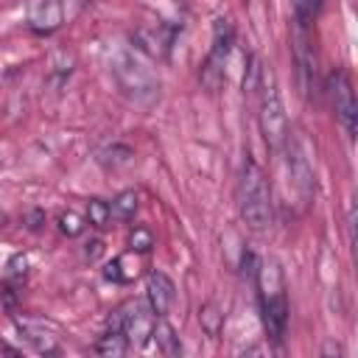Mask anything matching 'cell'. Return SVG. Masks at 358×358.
Segmentation results:
<instances>
[{
  "mask_svg": "<svg viewBox=\"0 0 358 358\" xmlns=\"http://www.w3.org/2000/svg\"><path fill=\"white\" fill-rule=\"evenodd\" d=\"M84 229H87V218L78 215L76 210H67V213L59 215V232H62V235L78 238V235H84Z\"/></svg>",
  "mask_w": 358,
  "mask_h": 358,
  "instance_id": "d6986e66",
  "label": "cell"
},
{
  "mask_svg": "<svg viewBox=\"0 0 358 358\" xmlns=\"http://www.w3.org/2000/svg\"><path fill=\"white\" fill-rule=\"evenodd\" d=\"M330 98H333V109H336V117H338L344 134L352 140L355 129H358V101H355L352 78L344 70L330 73Z\"/></svg>",
  "mask_w": 358,
  "mask_h": 358,
  "instance_id": "52a82bcc",
  "label": "cell"
},
{
  "mask_svg": "<svg viewBox=\"0 0 358 358\" xmlns=\"http://www.w3.org/2000/svg\"><path fill=\"white\" fill-rule=\"evenodd\" d=\"M25 274H28V257L25 255H14L6 263V285H22Z\"/></svg>",
  "mask_w": 358,
  "mask_h": 358,
  "instance_id": "7402d4cb",
  "label": "cell"
},
{
  "mask_svg": "<svg viewBox=\"0 0 358 358\" xmlns=\"http://www.w3.org/2000/svg\"><path fill=\"white\" fill-rule=\"evenodd\" d=\"M137 207H140V196H137V190L129 187V190H120L109 201V215H112V221H131Z\"/></svg>",
  "mask_w": 358,
  "mask_h": 358,
  "instance_id": "2e32d148",
  "label": "cell"
},
{
  "mask_svg": "<svg viewBox=\"0 0 358 358\" xmlns=\"http://www.w3.org/2000/svg\"><path fill=\"white\" fill-rule=\"evenodd\" d=\"M294 62H296V76H299V87L305 95H310L313 81H316V56L308 39V25L296 22L294 31Z\"/></svg>",
  "mask_w": 358,
  "mask_h": 358,
  "instance_id": "8fae6325",
  "label": "cell"
},
{
  "mask_svg": "<svg viewBox=\"0 0 358 358\" xmlns=\"http://www.w3.org/2000/svg\"><path fill=\"white\" fill-rule=\"evenodd\" d=\"M199 322H201L204 333L215 338V336L221 333V327H224V310H221L215 302H204V305L199 308Z\"/></svg>",
  "mask_w": 358,
  "mask_h": 358,
  "instance_id": "ac0fdd59",
  "label": "cell"
},
{
  "mask_svg": "<svg viewBox=\"0 0 358 358\" xmlns=\"http://www.w3.org/2000/svg\"><path fill=\"white\" fill-rule=\"evenodd\" d=\"M322 352H324V355H344V347L330 341V344H324V350H322Z\"/></svg>",
  "mask_w": 358,
  "mask_h": 358,
  "instance_id": "d4e9b609",
  "label": "cell"
},
{
  "mask_svg": "<svg viewBox=\"0 0 358 358\" xmlns=\"http://www.w3.org/2000/svg\"><path fill=\"white\" fill-rule=\"evenodd\" d=\"M129 249L137 252V255H145L154 249V232L148 227H134L129 232Z\"/></svg>",
  "mask_w": 358,
  "mask_h": 358,
  "instance_id": "44dd1931",
  "label": "cell"
},
{
  "mask_svg": "<svg viewBox=\"0 0 358 358\" xmlns=\"http://www.w3.org/2000/svg\"><path fill=\"white\" fill-rule=\"evenodd\" d=\"M151 338H154V344H157V350L162 352V355H182L185 352V347H182V341H179V336H176V330H173V324L171 322H165V316H157L154 319V327H151Z\"/></svg>",
  "mask_w": 358,
  "mask_h": 358,
  "instance_id": "9a60e30c",
  "label": "cell"
},
{
  "mask_svg": "<svg viewBox=\"0 0 358 358\" xmlns=\"http://www.w3.org/2000/svg\"><path fill=\"white\" fill-rule=\"evenodd\" d=\"M232 42H235V28L227 17H218L215 25H213V45H210V53L201 64V84L215 92L227 76V59H229V50H232Z\"/></svg>",
  "mask_w": 358,
  "mask_h": 358,
  "instance_id": "5b68a950",
  "label": "cell"
},
{
  "mask_svg": "<svg viewBox=\"0 0 358 358\" xmlns=\"http://www.w3.org/2000/svg\"><path fill=\"white\" fill-rule=\"evenodd\" d=\"M109 221H112V215H109V201H103V199H92V201L87 204V224L103 229Z\"/></svg>",
  "mask_w": 358,
  "mask_h": 358,
  "instance_id": "ffe728a7",
  "label": "cell"
},
{
  "mask_svg": "<svg viewBox=\"0 0 358 358\" xmlns=\"http://www.w3.org/2000/svg\"><path fill=\"white\" fill-rule=\"evenodd\" d=\"M129 347H131L129 338H126L120 330H112V327H106V333L95 341V352H98V355H112V358H115V355H126Z\"/></svg>",
  "mask_w": 358,
  "mask_h": 358,
  "instance_id": "e0dca14e",
  "label": "cell"
},
{
  "mask_svg": "<svg viewBox=\"0 0 358 358\" xmlns=\"http://www.w3.org/2000/svg\"><path fill=\"white\" fill-rule=\"evenodd\" d=\"M140 257H137V252H126V255H117L112 263H106V268H103V277L106 280H112V282H131L134 277H140Z\"/></svg>",
  "mask_w": 358,
  "mask_h": 358,
  "instance_id": "5bb4252c",
  "label": "cell"
},
{
  "mask_svg": "<svg viewBox=\"0 0 358 358\" xmlns=\"http://www.w3.org/2000/svg\"><path fill=\"white\" fill-rule=\"evenodd\" d=\"M25 22L39 36L59 31L64 22V3L62 0H28L25 3Z\"/></svg>",
  "mask_w": 358,
  "mask_h": 358,
  "instance_id": "9c48e42d",
  "label": "cell"
},
{
  "mask_svg": "<svg viewBox=\"0 0 358 358\" xmlns=\"http://www.w3.org/2000/svg\"><path fill=\"white\" fill-rule=\"evenodd\" d=\"M238 215L252 232H266L271 227V187L263 168L246 157L238 179Z\"/></svg>",
  "mask_w": 358,
  "mask_h": 358,
  "instance_id": "6da1fadb",
  "label": "cell"
},
{
  "mask_svg": "<svg viewBox=\"0 0 358 358\" xmlns=\"http://www.w3.org/2000/svg\"><path fill=\"white\" fill-rule=\"evenodd\" d=\"M173 296H176V288L165 271H151L145 277V302L154 316H165L173 305Z\"/></svg>",
  "mask_w": 358,
  "mask_h": 358,
  "instance_id": "7c38bea8",
  "label": "cell"
},
{
  "mask_svg": "<svg viewBox=\"0 0 358 358\" xmlns=\"http://www.w3.org/2000/svg\"><path fill=\"white\" fill-rule=\"evenodd\" d=\"M81 3H90V0H81Z\"/></svg>",
  "mask_w": 358,
  "mask_h": 358,
  "instance_id": "484cf974",
  "label": "cell"
},
{
  "mask_svg": "<svg viewBox=\"0 0 358 358\" xmlns=\"http://www.w3.org/2000/svg\"><path fill=\"white\" fill-rule=\"evenodd\" d=\"M255 285H257V299H260V313H263V327L268 338L282 341L285 327H288V302H285V282L277 260H263L255 268Z\"/></svg>",
  "mask_w": 358,
  "mask_h": 358,
  "instance_id": "7a4b0ae2",
  "label": "cell"
},
{
  "mask_svg": "<svg viewBox=\"0 0 358 358\" xmlns=\"http://www.w3.org/2000/svg\"><path fill=\"white\" fill-rule=\"evenodd\" d=\"M173 36H176L173 28L157 22V25H140L131 34V42H134L137 50H143L151 59H168V53L173 48Z\"/></svg>",
  "mask_w": 358,
  "mask_h": 358,
  "instance_id": "30bf717a",
  "label": "cell"
},
{
  "mask_svg": "<svg viewBox=\"0 0 358 358\" xmlns=\"http://www.w3.org/2000/svg\"><path fill=\"white\" fill-rule=\"evenodd\" d=\"M154 319H157V316L151 313V308H145V305L137 302V299H129V302H123L120 308L112 310L106 327L120 330V333L129 338V344H137V347H140V344H145V341L151 338Z\"/></svg>",
  "mask_w": 358,
  "mask_h": 358,
  "instance_id": "8992f818",
  "label": "cell"
},
{
  "mask_svg": "<svg viewBox=\"0 0 358 358\" xmlns=\"http://www.w3.org/2000/svg\"><path fill=\"white\" fill-rule=\"evenodd\" d=\"M106 168L112 165V168H117V165H126V162H131V151L126 148V145H112V148H106V151H101V157H98Z\"/></svg>",
  "mask_w": 358,
  "mask_h": 358,
  "instance_id": "603a6c76",
  "label": "cell"
},
{
  "mask_svg": "<svg viewBox=\"0 0 358 358\" xmlns=\"http://www.w3.org/2000/svg\"><path fill=\"white\" fill-rule=\"evenodd\" d=\"M101 255V241H92V243H87V257L90 260H95Z\"/></svg>",
  "mask_w": 358,
  "mask_h": 358,
  "instance_id": "cb8c5ba5",
  "label": "cell"
},
{
  "mask_svg": "<svg viewBox=\"0 0 358 358\" xmlns=\"http://www.w3.org/2000/svg\"><path fill=\"white\" fill-rule=\"evenodd\" d=\"M109 73L120 92L131 98L134 103H154L159 98V78L151 67H145L143 59H137L131 50L120 48L109 56Z\"/></svg>",
  "mask_w": 358,
  "mask_h": 358,
  "instance_id": "3957f363",
  "label": "cell"
},
{
  "mask_svg": "<svg viewBox=\"0 0 358 358\" xmlns=\"http://www.w3.org/2000/svg\"><path fill=\"white\" fill-rule=\"evenodd\" d=\"M260 101H257V126H260V134L266 140V145L271 151H280L282 143L288 140L291 129H288V117H285V106H282V98H280V90L274 84V78L260 70Z\"/></svg>",
  "mask_w": 358,
  "mask_h": 358,
  "instance_id": "277c9868",
  "label": "cell"
},
{
  "mask_svg": "<svg viewBox=\"0 0 358 358\" xmlns=\"http://www.w3.org/2000/svg\"><path fill=\"white\" fill-rule=\"evenodd\" d=\"M280 151H285V165H288V179H291V187L299 193V199L302 201H308L310 196H313V168H310V162H308V157H305V151L299 148V143L288 134V140L282 143V148Z\"/></svg>",
  "mask_w": 358,
  "mask_h": 358,
  "instance_id": "ba28073f",
  "label": "cell"
},
{
  "mask_svg": "<svg viewBox=\"0 0 358 358\" xmlns=\"http://www.w3.org/2000/svg\"><path fill=\"white\" fill-rule=\"evenodd\" d=\"M14 324H17V330H20V338H25L36 352H42V355L59 352V341H56V336H53V330H50L48 322L22 316V319H17Z\"/></svg>",
  "mask_w": 358,
  "mask_h": 358,
  "instance_id": "4fadbf2b",
  "label": "cell"
}]
</instances>
